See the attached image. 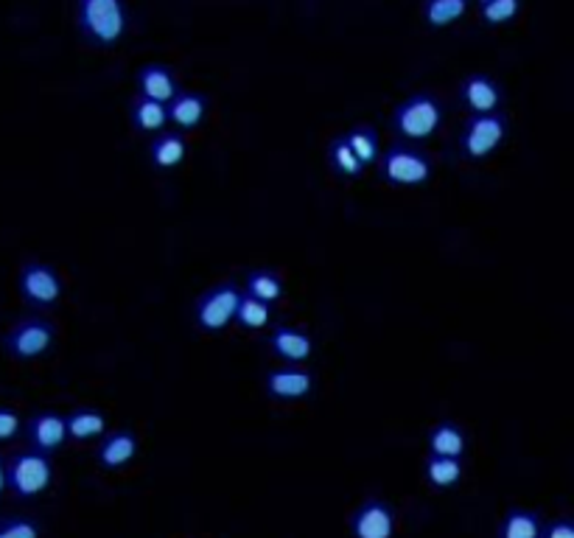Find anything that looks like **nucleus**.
<instances>
[{"instance_id": "nucleus-1", "label": "nucleus", "mask_w": 574, "mask_h": 538, "mask_svg": "<svg viewBox=\"0 0 574 538\" xmlns=\"http://www.w3.org/2000/svg\"><path fill=\"white\" fill-rule=\"evenodd\" d=\"M392 140L423 146L446 127V101L435 90H415L398 101L387 118Z\"/></svg>"}, {"instance_id": "nucleus-2", "label": "nucleus", "mask_w": 574, "mask_h": 538, "mask_svg": "<svg viewBox=\"0 0 574 538\" xmlns=\"http://www.w3.org/2000/svg\"><path fill=\"white\" fill-rule=\"evenodd\" d=\"M76 34L90 48H115L129 34L127 0H76Z\"/></svg>"}, {"instance_id": "nucleus-3", "label": "nucleus", "mask_w": 574, "mask_h": 538, "mask_svg": "<svg viewBox=\"0 0 574 538\" xmlns=\"http://www.w3.org/2000/svg\"><path fill=\"white\" fill-rule=\"evenodd\" d=\"M6 468V494L14 502H34L48 494L56 483V463L53 458L34 448H14L9 458H4Z\"/></svg>"}, {"instance_id": "nucleus-4", "label": "nucleus", "mask_w": 574, "mask_h": 538, "mask_svg": "<svg viewBox=\"0 0 574 538\" xmlns=\"http://www.w3.org/2000/svg\"><path fill=\"white\" fill-rule=\"evenodd\" d=\"M376 172H379V180L392 188H423L435 180L438 160L423 146L392 140L387 149H381L376 160Z\"/></svg>"}, {"instance_id": "nucleus-5", "label": "nucleus", "mask_w": 574, "mask_h": 538, "mask_svg": "<svg viewBox=\"0 0 574 538\" xmlns=\"http://www.w3.org/2000/svg\"><path fill=\"white\" fill-rule=\"evenodd\" d=\"M510 116L507 109L482 112V116H468L456 132V152L466 163H482L496 155L510 137Z\"/></svg>"}, {"instance_id": "nucleus-6", "label": "nucleus", "mask_w": 574, "mask_h": 538, "mask_svg": "<svg viewBox=\"0 0 574 538\" xmlns=\"http://www.w3.org/2000/svg\"><path fill=\"white\" fill-rule=\"evenodd\" d=\"M60 328L48 315H23L0 336V348L14 362H37L53 351Z\"/></svg>"}, {"instance_id": "nucleus-7", "label": "nucleus", "mask_w": 574, "mask_h": 538, "mask_svg": "<svg viewBox=\"0 0 574 538\" xmlns=\"http://www.w3.org/2000/svg\"><path fill=\"white\" fill-rule=\"evenodd\" d=\"M17 295L32 315H51L62 303L65 280L53 264L40 259H25L17 269Z\"/></svg>"}, {"instance_id": "nucleus-8", "label": "nucleus", "mask_w": 574, "mask_h": 538, "mask_svg": "<svg viewBox=\"0 0 574 538\" xmlns=\"http://www.w3.org/2000/svg\"><path fill=\"white\" fill-rule=\"evenodd\" d=\"M241 297V287L236 280H219L205 292H199V297L191 306V323L199 334H219L230 323H233L236 306Z\"/></svg>"}, {"instance_id": "nucleus-9", "label": "nucleus", "mask_w": 574, "mask_h": 538, "mask_svg": "<svg viewBox=\"0 0 574 538\" xmlns=\"http://www.w3.org/2000/svg\"><path fill=\"white\" fill-rule=\"evenodd\" d=\"M261 387L267 399L278 404L306 401L317 390V373L308 364H278L261 376Z\"/></svg>"}, {"instance_id": "nucleus-10", "label": "nucleus", "mask_w": 574, "mask_h": 538, "mask_svg": "<svg viewBox=\"0 0 574 538\" xmlns=\"http://www.w3.org/2000/svg\"><path fill=\"white\" fill-rule=\"evenodd\" d=\"M348 533L351 538H395L398 511L384 496L370 494L351 511Z\"/></svg>"}, {"instance_id": "nucleus-11", "label": "nucleus", "mask_w": 574, "mask_h": 538, "mask_svg": "<svg viewBox=\"0 0 574 538\" xmlns=\"http://www.w3.org/2000/svg\"><path fill=\"white\" fill-rule=\"evenodd\" d=\"M28 448L42 451L48 458H56L60 451H65L68 440V427L65 415L56 410H37L23 420V435Z\"/></svg>"}, {"instance_id": "nucleus-12", "label": "nucleus", "mask_w": 574, "mask_h": 538, "mask_svg": "<svg viewBox=\"0 0 574 538\" xmlns=\"http://www.w3.org/2000/svg\"><path fill=\"white\" fill-rule=\"evenodd\" d=\"M456 99L468 109V116H482V112H499L507 104V93L502 81L485 71H474L463 76L456 84Z\"/></svg>"}, {"instance_id": "nucleus-13", "label": "nucleus", "mask_w": 574, "mask_h": 538, "mask_svg": "<svg viewBox=\"0 0 574 538\" xmlns=\"http://www.w3.org/2000/svg\"><path fill=\"white\" fill-rule=\"evenodd\" d=\"M264 348L269 351V356L280 359V364H306L317 351V343H314V334L306 326L278 323L269 328Z\"/></svg>"}, {"instance_id": "nucleus-14", "label": "nucleus", "mask_w": 574, "mask_h": 538, "mask_svg": "<svg viewBox=\"0 0 574 538\" xmlns=\"http://www.w3.org/2000/svg\"><path fill=\"white\" fill-rule=\"evenodd\" d=\"M137 451H140L137 432L129 427H118V429H107L99 438V443L93 448V460L104 471H118L137 458Z\"/></svg>"}, {"instance_id": "nucleus-15", "label": "nucleus", "mask_w": 574, "mask_h": 538, "mask_svg": "<svg viewBox=\"0 0 574 538\" xmlns=\"http://www.w3.org/2000/svg\"><path fill=\"white\" fill-rule=\"evenodd\" d=\"M165 112H168V124L171 127L180 129V132H191L196 127H202V121L208 118L211 99L205 93H199V90L180 88L174 93V99L165 104Z\"/></svg>"}, {"instance_id": "nucleus-16", "label": "nucleus", "mask_w": 574, "mask_h": 538, "mask_svg": "<svg viewBox=\"0 0 574 538\" xmlns=\"http://www.w3.org/2000/svg\"><path fill=\"white\" fill-rule=\"evenodd\" d=\"M135 84H137V96H146L152 101L168 104L171 99H174V93L180 90V76L165 62H146V65L137 68Z\"/></svg>"}, {"instance_id": "nucleus-17", "label": "nucleus", "mask_w": 574, "mask_h": 538, "mask_svg": "<svg viewBox=\"0 0 574 538\" xmlns=\"http://www.w3.org/2000/svg\"><path fill=\"white\" fill-rule=\"evenodd\" d=\"M426 448H428V455H438V458L466 460V455H468V432H466L463 423H456L451 418H440L426 432Z\"/></svg>"}, {"instance_id": "nucleus-18", "label": "nucleus", "mask_w": 574, "mask_h": 538, "mask_svg": "<svg viewBox=\"0 0 574 538\" xmlns=\"http://www.w3.org/2000/svg\"><path fill=\"white\" fill-rule=\"evenodd\" d=\"M146 157L149 165L157 168V172H171V168H177L185 163L188 157V137L180 129H163L157 135H152L149 146H146Z\"/></svg>"}, {"instance_id": "nucleus-19", "label": "nucleus", "mask_w": 574, "mask_h": 538, "mask_svg": "<svg viewBox=\"0 0 574 538\" xmlns=\"http://www.w3.org/2000/svg\"><path fill=\"white\" fill-rule=\"evenodd\" d=\"M241 289L258 300H264L269 306L280 303L286 297V280L275 267H249L244 272V283Z\"/></svg>"}, {"instance_id": "nucleus-20", "label": "nucleus", "mask_w": 574, "mask_h": 538, "mask_svg": "<svg viewBox=\"0 0 574 538\" xmlns=\"http://www.w3.org/2000/svg\"><path fill=\"white\" fill-rule=\"evenodd\" d=\"M127 116H129V127L140 135H157L168 127V112L165 104L152 101L146 96H132L129 107H127Z\"/></svg>"}, {"instance_id": "nucleus-21", "label": "nucleus", "mask_w": 574, "mask_h": 538, "mask_svg": "<svg viewBox=\"0 0 574 538\" xmlns=\"http://www.w3.org/2000/svg\"><path fill=\"white\" fill-rule=\"evenodd\" d=\"M65 427H68V440L88 443V440H99L109 429V420L96 407H76L65 415Z\"/></svg>"}, {"instance_id": "nucleus-22", "label": "nucleus", "mask_w": 574, "mask_h": 538, "mask_svg": "<svg viewBox=\"0 0 574 538\" xmlns=\"http://www.w3.org/2000/svg\"><path fill=\"white\" fill-rule=\"evenodd\" d=\"M541 527H543L541 511L513 505L504 511V516L496 527V538H541Z\"/></svg>"}, {"instance_id": "nucleus-23", "label": "nucleus", "mask_w": 574, "mask_h": 538, "mask_svg": "<svg viewBox=\"0 0 574 538\" xmlns=\"http://www.w3.org/2000/svg\"><path fill=\"white\" fill-rule=\"evenodd\" d=\"M423 477H426L428 488L451 491V488H456L466 479V460L426 455V460H423Z\"/></svg>"}, {"instance_id": "nucleus-24", "label": "nucleus", "mask_w": 574, "mask_h": 538, "mask_svg": "<svg viewBox=\"0 0 574 538\" xmlns=\"http://www.w3.org/2000/svg\"><path fill=\"white\" fill-rule=\"evenodd\" d=\"M471 9V0H423L420 4V14L423 23L432 28V32H443V28H451L454 23H459Z\"/></svg>"}, {"instance_id": "nucleus-25", "label": "nucleus", "mask_w": 574, "mask_h": 538, "mask_svg": "<svg viewBox=\"0 0 574 538\" xmlns=\"http://www.w3.org/2000/svg\"><path fill=\"white\" fill-rule=\"evenodd\" d=\"M325 163L328 168L342 177V180H359L364 175V165L359 163V157L353 155V149L348 146V140H344V135H334L328 140V149H325Z\"/></svg>"}, {"instance_id": "nucleus-26", "label": "nucleus", "mask_w": 574, "mask_h": 538, "mask_svg": "<svg viewBox=\"0 0 574 538\" xmlns=\"http://www.w3.org/2000/svg\"><path fill=\"white\" fill-rule=\"evenodd\" d=\"M275 320V306L258 300L252 295H247L241 289V297H239V306H236V315H233V323L244 331H264L269 328Z\"/></svg>"}, {"instance_id": "nucleus-27", "label": "nucleus", "mask_w": 574, "mask_h": 538, "mask_svg": "<svg viewBox=\"0 0 574 538\" xmlns=\"http://www.w3.org/2000/svg\"><path fill=\"white\" fill-rule=\"evenodd\" d=\"M344 140H348V146L353 149V155L359 157V163L367 165H376L379 155H381V140H379V129L372 124H353L348 132H342Z\"/></svg>"}, {"instance_id": "nucleus-28", "label": "nucleus", "mask_w": 574, "mask_h": 538, "mask_svg": "<svg viewBox=\"0 0 574 538\" xmlns=\"http://www.w3.org/2000/svg\"><path fill=\"white\" fill-rule=\"evenodd\" d=\"M524 0H487V4L479 6V23L487 28H499L513 23L522 14Z\"/></svg>"}, {"instance_id": "nucleus-29", "label": "nucleus", "mask_w": 574, "mask_h": 538, "mask_svg": "<svg viewBox=\"0 0 574 538\" xmlns=\"http://www.w3.org/2000/svg\"><path fill=\"white\" fill-rule=\"evenodd\" d=\"M0 538H42V524L34 516H0Z\"/></svg>"}, {"instance_id": "nucleus-30", "label": "nucleus", "mask_w": 574, "mask_h": 538, "mask_svg": "<svg viewBox=\"0 0 574 538\" xmlns=\"http://www.w3.org/2000/svg\"><path fill=\"white\" fill-rule=\"evenodd\" d=\"M23 435V418L14 407H0V446L14 443Z\"/></svg>"}, {"instance_id": "nucleus-31", "label": "nucleus", "mask_w": 574, "mask_h": 538, "mask_svg": "<svg viewBox=\"0 0 574 538\" xmlns=\"http://www.w3.org/2000/svg\"><path fill=\"white\" fill-rule=\"evenodd\" d=\"M541 538H574V524L569 516H555L550 522H543Z\"/></svg>"}, {"instance_id": "nucleus-32", "label": "nucleus", "mask_w": 574, "mask_h": 538, "mask_svg": "<svg viewBox=\"0 0 574 538\" xmlns=\"http://www.w3.org/2000/svg\"><path fill=\"white\" fill-rule=\"evenodd\" d=\"M6 496V468H4V458H0V499Z\"/></svg>"}, {"instance_id": "nucleus-33", "label": "nucleus", "mask_w": 574, "mask_h": 538, "mask_svg": "<svg viewBox=\"0 0 574 538\" xmlns=\"http://www.w3.org/2000/svg\"><path fill=\"white\" fill-rule=\"evenodd\" d=\"M476 4H479V6H482V4H487V0H476Z\"/></svg>"}]
</instances>
